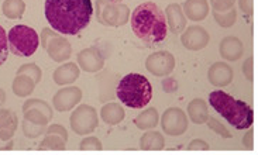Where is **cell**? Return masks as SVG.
<instances>
[{
	"instance_id": "11",
	"label": "cell",
	"mask_w": 258,
	"mask_h": 155,
	"mask_svg": "<svg viewBox=\"0 0 258 155\" xmlns=\"http://www.w3.org/2000/svg\"><path fill=\"white\" fill-rule=\"evenodd\" d=\"M82 100V91L77 86H68L58 91L52 98V105L58 112H70Z\"/></svg>"
},
{
	"instance_id": "20",
	"label": "cell",
	"mask_w": 258,
	"mask_h": 155,
	"mask_svg": "<svg viewBox=\"0 0 258 155\" xmlns=\"http://www.w3.org/2000/svg\"><path fill=\"white\" fill-rule=\"evenodd\" d=\"M188 116L195 124H203L209 119L208 105L203 99H194L188 105Z\"/></svg>"
},
{
	"instance_id": "38",
	"label": "cell",
	"mask_w": 258,
	"mask_h": 155,
	"mask_svg": "<svg viewBox=\"0 0 258 155\" xmlns=\"http://www.w3.org/2000/svg\"><path fill=\"white\" fill-rule=\"evenodd\" d=\"M209 144L203 140H192L189 142L188 149L190 151H195V149H209Z\"/></svg>"
},
{
	"instance_id": "31",
	"label": "cell",
	"mask_w": 258,
	"mask_h": 155,
	"mask_svg": "<svg viewBox=\"0 0 258 155\" xmlns=\"http://www.w3.org/2000/svg\"><path fill=\"white\" fill-rule=\"evenodd\" d=\"M47 127L48 126H40V124H34V123H30L27 120H24L23 121V133L27 138H37V137L45 134Z\"/></svg>"
},
{
	"instance_id": "4",
	"label": "cell",
	"mask_w": 258,
	"mask_h": 155,
	"mask_svg": "<svg viewBox=\"0 0 258 155\" xmlns=\"http://www.w3.org/2000/svg\"><path fill=\"white\" fill-rule=\"evenodd\" d=\"M117 98L130 109H143L153 98V86L141 73H128L119 82Z\"/></svg>"
},
{
	"instance_id": "43",
	"label": "cell",
	"mask_w": 258,
	"mask_h": 155,
	"mask_svg": "<svg viewBox=\"0 0 258 155\" xmlns=\"http://www.w3.org/2000/svg\"><path fill=\"white\" fill-rule=\"evenodd\" d=\"M5 102H6V93H5V91L0 88V106L3 105Z\"/></svg>"
},
{
	"instance_id": "34",
	"label": "cell",
	"mask_w": 258,
	"mask_h": 155,
	"mask_svg": "<svg viewBox=\"0 0 258 155\" xmlns=\"http://www.w3.org/2000/svg\"><path fill=\"white\" fill-rule=\"evenodd\" d=\"M79 148L84 149V151H88V149H98V151H100L103 148V145H102L100 140H98L96 137H86V138L81 141Z\"/></svg>"
},
{
	"instance_id": "12",
	"label": "cell",
	"mask_w": 258,
	"mask_h": 155,
	"mask_svg": "<svg viewBox=\"0 0 258 155\" xmlns=\"http://www.w3.org/2000/svg\"><path fill=\"white\" fill-rule=\"evenodd\" d=\"M209 33L201 26H190L181 35L182 45L190 51H201L209 44Z\"/></svg>"
},
{
	"instance_id": "18",
	"label": "cell",
	"mask_w": 258,
	"mask_h": 155,
	"mask_svg": "<svg viewBox=\"0 0 258 155\" xmlns=\"http://www.w3.org/2000/svg\"><path fill=\"white\" fill-rule=\"evenodd\" d=\"M17 124H19L17 116L12 110L0 107V140H12L17 130Z\"/></svg>"
},
{
	"instance_id": "23",
	"label": "cell",
	"mask_w": 258,
	"mask_h": 155,
	"mask_svg": "<svg viewBox=\"0 0 258 155\" xmlns=\"http://www.w3.org/2000/svg\"><path fill=\"white\" fill-rule=\"evenodd\" d=\"M35 82L27 75H16L12 85L13 93L19 98H27L34 92Z\"/></svg>"
},
{
	"instance_id": "36",
	"label": "cell",
	"mask_w": 258,
	"mask_h": 155,
	"mask_svg": "<svg viewBox=\"0 0 258 155\" xmlns=\"http://www.w3.org/2000/svg\"><path fill=\"white\" fill-rule=\"evenodd\" d=\"M45 134H55V135H59L61 138L67 141L68 140V131H67V128L61 124H52V126L47 127V130H45ZM44 134V135H45Z\"/></svg>"
},
{
	"instance_id": "1",
	"label": "cell",
	"mask_w": 258,
	"mask_h": 155,
	"mask_svg": "<svg viewBox=\"0 0 258 155\" xmlns=\"http://www.w3.org/2000/svg\"><path fill=\"white\" fill-rule=\"evenodd\" d=\"M92 14L91 0H45V19L61 34H79L91 23Z\"/></svg>"
},
{
	"instance_id": "42",
	"label": "cell",
	"mask_w": 258,
	"mask_h": 155,
	"mask_svg": "<svg viewBox=\"0 0 258 155\" xmlns=\"http://www.w3.org/2000/svg\"><path fill=\"white\" fill-rule=\"evenodd\" d=\"M14 147V142H13V138L9 141H3L0 140V151H9V149H12Z\"/></svg>"
},
{
	"instance_id": "40",
	"label": "cell",
	"mask_w": 258,
	"mask_h": 155,
	"mask_svg": "<svg viewBox=\"0 0 258 155\" xmlns=\"http://www.w3.org/2000/svg\"><path fill=\"white\" fill-rule=\"evenodd\" d=\"M243 73L248 81H252V58L248 56L243 63Z\"/></svg>"
},
{
	"instance_id": "28",
	"label": "cell",
	"mask_w": 258,
	"mask_h": 155,
	"mask_svg": "<svg viewBox=\"0 0 258 155\" xmlns=\"http://www.w3.org/2000/svg\"><path fill=\"white\" fill-rule=\"evenodd\" d=\"M17 75H27V76H30L33 81H34L35 85H38L40 82H41L42 70L41 68L34 62L24 63V65H21L20 68H19V70H17Z\"/></svg>"
},
{
	"instance_id": "35",
	"label": "cell",
	"mask_w": 258,
	"mask_h": 155,
	"mask_svg": "<svg viewBox=\"0 0 258 155\" xmlns=\"http://www.w3.org/2000/svg\"><path fill=\"white\" fill-rule=\"evenodd\" d=\"M234 3H236V0H210V5L213 7V10L220 12V13L230 10L231 7L234 6Z\"/></svg>"
},
{
	"instance_id": "16",
	"label": "cell",
	"mask_w": 258,
	"mask_h": 155,
	"mask_svg": "<svg viewBox=\"0 0 258 155\" xmlns=\"http://www.w3.org/2000/svg\"><path fill=\"white\" fill-rule=\"evenodd\" d=\"M165 19L167 26L174 34H179L186 27V17L183 14L182 6L178 3H172L165 9Z\"/></svg>"
},
{
	"instance_id": "27",
	"label": "cell",
	"mask_w": 258,
	"mask_h": 155,
	"mask_svg": "<svg viewBox=\"0 0 258 155\" xmlns=\"http://www.w3.org/2000/svg\"><path fill=\"white\" fill-rule=\"evenodd\" d=\"M27 109H38V110H41L49 120L54 117V113H52L51 106H49L45 100H42V99H28V100H26L24 105H23V112L27 110Z\"/></svg>"
},
{
	"instance_id": "15",
	"label": "cell",
	"mask_w": 258,
	"mask_h": 155,
	"mask_svg": "<svg viewBox=\"0 0 258 155\" xmlns=\"http://www.w3.org/2000/svg\"><path fill=\"white\" fill-rule=\"evenodd\" d=\"M219 52L226 61H237L244 54V45L237 37H224L219 45Z\"/></svg>"
},
{
	"instance_id": "5",
	"label": "cell",
	"mask_w": 258,
	"mask_h": 155,
	"mask_svg": "<svg viewBox=\"0 0 258 155\" xmlns=\"http://www.w3.org/2000/svg\"><path fill=\"white\" fill-rule=\"evenodd\" d=\"M7 45L17 56H31L40 45V37L34 28L19 24L7 33Z\"/></svg>"
},
{
	"instance_id": "6",
	"label": "cell",
	"mask_w": 258,
	"mask_h": 155,
	"mask_svg": "<svg viewBox=\"0 0 258 155\" xmlns=\"http://www.w3.org/2000/svg\"><path fill=\"white\" fill-rule=\"evenodd\" d=\"M130 9L123 3H109L107 0H96V20L102 26L121 27L128 23Z\"/></svg>"
},
{
	"instance_id": "26",
	"label": "cell",
	"mask_w": 258,
	"mask_h": 155,
	"mask_svg": "<svg viewBox=\"0 0 258 155\" xmlns=\"http://www.w3.org/2000/svg\"><path fill=\"white\" fill-rule=\"evenodd\" d=\"M213 17H215V20H216V23L220 26V27L229 28V27H233V26H234V23H236V20H237V12H236V9H234V7H231L230 10L223 12V13H220V12H215V10H213Z\"/></svg>"
},
{
	"instance_id": "17",
	"label": "cell",
	"mask_w": 258,
	"mask_h": 155,
	"mask_svg": "<svg viewBox=\"0 0 258 155\" xmlns=\"http://www.w3.org/2000/svg\"><path fill=\"white\" fill-rule=\"evenodd\" d=\"M185 17L192 21H202L209 14L208 0H186L182 6Z\"/></svg>"
},
{
	"instance_id": "14",
	"label": "cell",
	"mask_w": 258,
	"mask_h": 155,
	"mask_svg": "<svg viewBox=\"0 0 258 155\" xmlns=\"http://www.w3.org/2000/svg\"><path fill=\"white\" fill-rule=\"evenodd\" d=\"M208 79L210 84L217 88L227 86L233 81V69L229 63L215 62L208 70Z\"/></svg>"
},
{
	"instance_id": "21",
	"label": "cell",
	"mask_w": 258,
	"mask_h": 155,
	"mask_svg": "<svg viewBox=\"0 0 258 155\" xmlns=\"http://www.w3.org/2000/svg\"><path fill=\"white\" fill-rule=\"evenodd\" d=\"M100 116H102V120L105 121L106 124L116 126V124L121 123L123 119H124V109L119 103L112 102V103H107V105L102 107Z\"/></svg>"
},
{
	"instance_id": "32",
	"label": "cell",
	"mask_w": 258,
	"mask_h": 155,
	"mask_svg": "<svg viewBox=\"0 0 258 155\" xmlns=\"http://www.w3.org/2000/svg\"><path fill=\"white\" fill-rule=\"evenodd\" d=\"M206 123H208L209 128H212V130H213L215 133L220 134V135H222L223 138H230V137H231L230 131H229V130H227L226 127H224V124H222V123H220V121H219L217 119H215V117H209Z\"/></svg>"
},
{
	"instance_id": "30",
	"label": "cell",
	"mask_w": 258,
	"mask_h": 155,
	"mask_svg": "<svg viewBox=\"0 0 258 155\" xmlns=\"http://www.w3.org/2000/svg\"><path fill=\"white\" fill-rule=\"evenodd\" d=\"M24 120H27L30 123L40 124V126H48L49 119L38 109H27L24 110Z\"/></svg>"
},
{
	"instance_id": "8",
	"label": "cell",
	"mask_w": 258,
	"mask_h": 155,
	"mask_svg": "<svg viewBox=\"0 0 258 155\" xmlns=\"http://www.w3.org/2000/svg\"><path fill=\"white\" fill-rule=\"evenodd\" d=\"M71 128L78 135H88L96 130L99 124L98 112L89 105L78 106L71 114Z\"/></svg>"
},
{
	"instance_id": "25",
	"label": "cell",
	"mask_w": 258,
	"mask_h": 155,
	"mask_svg": "<svg viewBox=\"0 0 258 155\" xmlns=\"http://www.w3.org/2000/svg\"><path fill=\"white\" fill-rule=\"evenodd\" d=\"M2 12L10 20H19L26 12V3L23 0H5Z\"/></svg>"
},
{
	"instance_id": "7",
	"label": "cell",
	"mask_w": 258,
	"mask_h": 155,
	"mask_svg": "<svg viewBox=\"0 0 258 155\" xmlns=\"http://www.w3.org/2000/svg\"><path fill=\"white\" fill-rule=\"evenodd\" d=\"M41 45L42 48L48 52L49 58L55 62H63L68 61L72 52L70 41L62 37V35L56 34L55 31H52L51 28L45 27L41 31Z\"/></svg>"
},
{
	"instance_id": "13",
	"label": "cell",
	"mask_w": 258,
	"mask_h": 155,
	"mask_svg": "<svg viewBox=\"0 0 258 155\" xmlns=\"http://www.w3.org/2000/svg\"><path fill=\"white\" fill-rule=\"evenodd\" d=\"M78 65L85 72H99L105 66V56L99 48L89 47L78 54Z\"/></svg>"
},
{
	"instance_id": "10",
	"label": "cell",
	"mask_w": 258,
	"mask_h": 155,
	"mask_svg": "<svg viewBox=\"0 0 258 155\" xmlns=\"http://www.w3.org/2000/svg\"><path fill=\"white\" fill-rule=\"evenodd\" d=\"M146 69L154 76H168L175 69V56L168 51H157L146 59Z\"/></svg>"
},
{
	"instance_id": "19",
	"label": "cell",
	"mask_w": 258,
	"mask_h": 155,
	"mask_svg": "<svg viewBox=\"0 0 258 155\" xmlns=\"http://www.w3.org/2000/svg\"><path fill=\"white\" fill-rule=\"evenodd\" d=\"M79 66L77 63L74 62H67L62 63L61 66H58L55 70H54V75H52V79L56 85L59 86H63V85H71L74 84L79 78Z\"/></svg>"
},
{
	"instance_id": "24",
	"label": "cell",
	"mask_w": 258,
	"mask_h": 155,
	"mask_svg": "<svg viewBox=\"0 0 258 155\" xmlns=\"http://www.w3.org/2000/svg\"><path fill=\"white\" fill-rule=\"evenodd\" d=\"M158 120H160V116H158L157 109L155 107H148L134 119V124L140 130H150V128H154L158 124Z\"/></svg>"
},
{
	"instance_id": "2",
	"label": "cell",
	"mask_w": 258,
	"mask_h": 155,
	"mask_svg": "<svg viewBox=\"0 0 258 155\" xmlns=\"http://www.w3.org/2000/svg\"><path fill=\"white\" fill-rule=\"evenodd\" d=\"M134 34L146 44L162 42L168 35L165 14L154 2H146L136 7L130 17Z\"/></svg>"
},
{
	"instance_id": "37",
	"label": "cell",
	"mask_w": 258,
	"mask_h": 155,
	"mask_svg": "<svg viewBox=\"0 0 258 155\" xmlns=\"http://www.w3.org/2000/svg\"><path fill=\"white\" fill-rule=\"evenodd\" d=\"M161 86H162V89H164L165 93H175V92L178 91V88H179V84L174 78H165V79H162Z\"/></svg>"
},
{
	"instance_id": "39",
	"label": "cell",
	"mask_w": 258,
	"mask_h": 155,
	"mask_svg": "<svg viewBox=\"0 0 258 155\" xmlns=\"http://www.w3.org/2000/svg\"><path fill=\"white\" fill-rule=\"evenodd\" d=\"M238 6L243 10V13L250 19L252 14V0H238Z\"/></svg>"
},
{
	"instance_id": "33",
	"label": "cell",
	"mask_w": 258,
	"mask_h": 155,
	"mask_svg": "<svg viewBox=\"0 0 258 155\" xmlns=\"http://www.w3.org/2000/svg\"><path fill=\"white\" fill-rule=\"evenodd\" d=\"M9 58V45H7V35L5 28L0 26V66L6 62Z\"/></svg>"
},
{
	"instance_id": "29",
	"label": "cell",
	"mask_w": 258,
	"mask_h": 155,
	"mask_svg": "<svg viewBox=\"0 0 258 155\" xmlns=\"http://www.w3.org/2000/svg\"><path fill=\"white\" fill-rule=\"evenodd\" d=\"M67 141L55 134H45V138L40 142V149H63Z\"/></svg>"
},
{
	"instance_id": "3",
	"label": "cell",
	"mask_w": 258,
	"mask_h": 155,
	"mask_svg": "<svg viewBox=\"0 0 258 155\" xmlns=\"http://www.w3.org/2000/svg\"><path fill=\"white\" fill-rule=\"evenodd\" d=\"M209 105L237 130H245L251 127L254 121L251 106L243 100L234 99L223 91L212 92L209 95Z\"/></svg>"
},
{
	"instance_id": "9",
	"label": "cell",
	"mask_w": 258,
	"mask_h": 155,
	"mask_svg": "<svg viewBox=\"0 0 258 155\" xmlns=\"http://www.w3.org/2000/svg\"><path fill=\"white\" fill-rule=\"evenodd\" d=\"M188 117L186 113L179 107H169L161 117V127L167 135L178 137L188 130Z\"/></svg>"
},
{
	"instance_id": "22",
	"label": "cell",
	"mask_w": 258,
	"mask_h": 155,
	"mask_svg": "<svg viewBox=\"0 0 258 155\" xmlns=\"http://www.w3.org/2000/svg\"><path fill=\"white\" fill-rule=\"evenodd\" d=\"M165 147L164 135L158 131H147L140 138V148L146 151H160Z\"/></svg>"
},
{
	"instance_id": "41",
	"label": "cell",
	"mask_w": 258,
	"mask_h": 155,
	"mask_svg": "<svg viewBox=\"0 0 258 155\" xmlns=\"http://www.w3.org/2000/svg\"><path fill=\"white\" fill-rule=\"evenodd\" d=\"M247 130H248V131H247V134H245L244 137H243V145H244L247 149H251L252 148V134H254V131H252L251 127H248Z\"/></svg>"
},
{
	"instance_id": "44",
	"label": "cell",
	"mask_w": 258,
	"mask_h": 155,
	"mask_svg": "<svg viewBox=\"0 0 258 155\" xmlns=\"http://www.w3.org/2000/svg\"><path fill=\"white\" fill-rule=\"evenodd\" d=\"M109 3H121V0H107Z\"/></svg>"
}]
</instances>
